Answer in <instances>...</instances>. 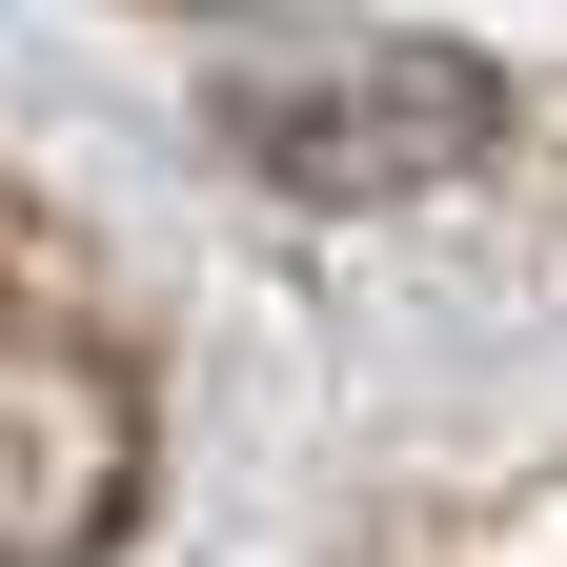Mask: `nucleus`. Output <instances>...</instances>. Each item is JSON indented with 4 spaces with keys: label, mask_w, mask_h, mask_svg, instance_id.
Wrapping results in <instances>:
<instances>
[{
    "label": "nucleus",
    "mask_w": 567,
    "mask_h": 567,
    "mask_svg": "<svg viewBox=\"0 0 567 567\" xmlns=\"http://www.w3.org/2000/svg\"><path fill=\"white\" fill-rule=\"evenodd\" d=\"M203 142L244 183L324 203V224H385V203H446V183L507 163V82L466 41H324V61H224Z\"/></svg>",
    "instance_id": "nucleus-1"
}]
</instances>
